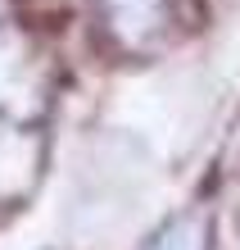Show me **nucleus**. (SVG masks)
<instances>
[{
    "label": "nucleus",
    "mask_w": 240,
    "mask_h": 250,
    "mask_svg": "<svg viewBox=\"0 0 240 250\" xmlns=\"http://www.w3.org/2000/svg\"><path fill=\"white\" fill-rule=\"evenodd\" d=\"M100 23L118 50L149 55L172 37L177 0H100Z\"/></svg>",
    "instance_id": "1"
},
{
    "label": "nucleus",
    "mask_w": 240,
    "mask_h": 250,
    "mask_svg": "<svg viewBox=\"0 0 240 250\" xmlns=\"http://www.w3.org/2000/svg\"><path fill=\"white\" fill-rule=\"evenodd\" d=\"M204 232H208V228L200 223V218L186 214V218H177V223L163 228L159 237L149 241V250H200V246H204Z\"/></svg>",
    "instance_id": "2"
}]
</instances>
